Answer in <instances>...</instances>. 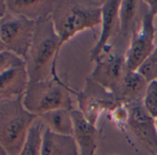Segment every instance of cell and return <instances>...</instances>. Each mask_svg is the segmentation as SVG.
<instances>
[{"instance_id": "6da1fadb", "label": "cell", "mask_w": 157, "mask_h": 155, "mask_svg": "<svg viewBox=\"0 0 157 155\" xmlns=\"http://www.w3.org/2000/svg\"><path fill=\"white\" fill-rule=\"evenodd\" d=\"M59 42L50 17L36 21L33 39L24 60L30 82L60 79L57 74Z\"/></svg>"}, {"instance_id": "7a4b0ae2", "label": "cell", "mask_w": 157, "mask_h": 155, "mask_svg": "<svg viewBox=\"0 0 157 155\" xmlns=\"http://www.w3.org/2000/svg\"><path fill=\"white\" fill-rule=\"evenodd\" d=\"M97 0H56L50 16L59 37V49L75 35L101 26L102 6Z\"/></svg>"}, {"instance_id": "3957f363", "label": "cell", "mask_w": 157, "mask_h": 155, "mask_svg": "<svg viewBox=\"0 0 157 155\" xmlns=\"http://www.w3.org/2000/svg\"><path fill=\"white\" fill-rule=\"evenodd\" d=\"M22 97L0 96V146L7 155H19L37 116L29 113Z\"/></svg>"}, {"instance_id": "277c9868", "label": "cell", "mask_w": 157, "mask_h": 155, "mask_svg": "<svg viewBox=\"0 0 157 155\" xmlns=\"http://www.w3.org/2000/svg\"><path fill=\"white\" fill-rule=\"evenodd\" d=\"M61 79L29 82L22 97L25 109L35 116L58 109L73 110L71 94H76Z\"/></svg>"}, {"instance_id": "5b68a950", "label": "cell", "mask_w": 157, "mask_h": 155, "mask_svg": "<svg viewBox=\"0 0 157 155\" xmlns=\"http://www.w3.org/2000/svg\"><path fill=\"white\" fill-rule=\"evenodd\" d=\"M36 21L7 11L0 19V36L7 51L25 60L31 47Z\"/></svg>"}, {"instance_id": "8992f818", "label": "cell", "mask_w": 157, "mask_h": 155, "mask_svg": "<svg viewBox=\"0 0 157 155\" xmlns=\"http://www.w3.org/2000/svg\"><path fill=\"white\" fill-rule=\"evenodd\" d=\"M154 19L153 13L148 9L139 30L130 39L127 51L124 54L127 67L129 71H138L156 47Z\"/></svg>"}, {"instance_id": "52a82bcc", "label": "cell", "mask_w": 157, "mask_h": 155, "mask_svg": "<svg viewBox=\"0 0 157 155\" xmlns=\"http://www.w3.org/2000/svg\"><path fill=\"white\" fill-rule=\"evenodd\" d=\"M75 95L78 110L94 126H96L102 113L105 111L112 112L120 105L111 93L95 83L90 78L86 80L83 90L80 93L77 92Z\"/></svg>"}, {"instance_id": "ba28073f", "label": "cell", "mask_w": 157, "mask_h": 155, "mask_svg": "<svg viewBox=\"0 0 157 155\" xmlns=\"http://www.w3.org/2000/svg\"><path fill=\"white\" fill-rule=\"evenodd\" d=\"M121 1L108 0L102 6L101 32L99 39L90 51V59L97 62L105 55H109L111 42L117 39L119 32V8Z\"/></svg>"}, {"instance_id": "9c48e42d", "label": "cell", "mask_w": 157, "mask_h": 155, "mask_svg": "<svg viewBox=\"0 0 157 155\" xmlns=\"http://www.w3.org/2000/svg\"><path fill=\"white\" fill-rule=\"evenodd\" d=\"M128 71L124 55L109 54L107 57L102 58L95 63V66L89 78L115 96Z\"/></svg>"}, {"instance_id": "30bf717a", "label": "cell", "mask_w": 157, "mask_h": 155, "mask_svg": "<svg viewBox=\"0 0 157 155\" xmlns=\"http://www.w3.org/2000/svg\"><path fill=\"white\" fill-rule=\"evenodd\" d=\"M128 108L127 125L133 135L148 148L153 155H157V132L154 118L151 116L141 103L126 105Z\"/></svg>"}, {"instance_id": "8fae6325", "label": "cell", "mask_w": 157, "mask_h": 155, "mask_svg": "<svg viewBox=\"0 0 157 155\" xmlns=\"http://www.w3.org/2000/svg\"><path fill=\"white\" fill-rule=\"evenodd\" d=\"M149 8L145 1L124 0L119 8V32L117 39L129 44L133 34L139 30Z\"/></svg>"}, {"instance_id": "7c38bea8", "label": "cell", "mask_w": 157, "mask_h": 155, "mask_svg": "<svg viewBox=\"0 0 157 155\" xmlns=\"http://www.w3.org/2000/svg\"><path fill=\"white\" fill-rule=\"evenodd\" d=\"M73 134L80 155H96L98 146V131L96 126L89 122L80 110H71Z\"/></svg>"}, {"instance_id": "4fadbf2b", "label": "cell", "mask_w": 157, "mask_h": 155, "mask_svg": "<svg viewBox=\"0 0 157 155\" xmlns=\"http://www.w3.org/2000/svg\"><path fill=\"white\" fill-rule=\"evenodd\" d=\"M8 11L22 16L30 21H38L51 16L54 0H8Z\"/></svg>"}, {"instance_id": "5bb4252c", "label": "cell", "mask_w": 157, "mask_h": 155, "mask_svg": "<svg viewBox=\"0 0 157 155\" xmlns=\"http://www.w3.org/2000/svg\"><path fill=\"white\" fill-rule=\"evenodd\" d=\"M149 82L138 71H128L124 81L115 95L120 104L129 105L141 103Z\"/></svg>"}, {"instance_id": "9a60e30c", "label": "cell", "mask_w": 157, "mask_h": 155, "mask_svg": "<svg viewBox=\"0 0 157 155\" xmlns=\"http://www.w3.org/2000/svg\"><path fill=\"white\" fill-rule=\"evenodd\" d=\"M29 82L25 64L13 66L0 75V96H23Z\"/></svg>"}, {"instance_id": "2e32d148", "label": "cell", "mask_w": 157, "mask_h": 155, "mask_svg": "<svg viewBox=\"0 0 157 155\" xmlns=\"http://www.w3.org/2000/svg\"><path fill=\"white\" fill-rule=\"evenodd\" d=\"M41 155H80L72 136L59 135L44 127Z\"/></svg>"}, {"instance_id": "e0dca14e", "label": "cell", "mask_w": 157, "mask_h": 155, "mask_svg": "<svg viewBox=\"0 0 157 155\" xmlns=\"http://www.w3.org/2000/svg\"><path fill=\"white\" fill-rule=\"evenodd\" d=\"M70 112L67 109H58L43 114L38 118L52 132L59 135L72 136L73 121Z\"/></svg>"}, {"instance_id": "ac0fdd59", "label": "cell", "mask_w": 157, "mask_h": 155, "mask_svg": "<svg viewBox=\"0 0 157 155\" xmlns=\"http://www.w3.org/2000/svg\"><path fill=\"white\" fill-rule=\"evenodd\" d=\"M44 126L37 117L32 125L26 141L19 155H41Z\"/></svg>"}, {"instance_id": "d6986e66", "label": "cell", "mask_w": 157, "mask_h": 155, "mask_svg": "<svg viewBox=\"0 0 157 155\" xmlns=\"http://www.w3.org/2000/svg\"><path fill=\"white\" fill-rule=\"evenodd\" d=\"M138 72L148 82L157 81V45L151 55L140 66Z\"/></svg>"}, {"instance_id": "ffe728a7", "label": "cell", "mask_w": 157, "mask_h": 155, "mask_svg": "<svg viewBox=\"0 0 157 155\" xmlns=\"http://www.w3.org/2000/svg\"><path fill=\"white\" fill-rule=\"evenodd\" d=\"M142 105L151 116L153 118L157 116V81L149 82Z\"/></svg>"}, {"instance_id": "44dd1931", "label": "cell", "mask_w": 157, "mask_h": 155, "mask_svg": "<svg viewBox=\"0 0 157 155\" xmlns=\"http://www.w3.org/2000/svg\"><path fill=\"white\" fill-rule=\"evenodd\" d=\"M22 64H25L24 60L10 51L0 53V75L13 66Z\"/></svg>"}, {"instance_id": "7402d4cb", "label": "cell", "mask_w": 157, "mask_h": 155, "mask_svg": "<svg viewBox=\"0 0 157 155\" xmlns=\"http://www.w3.org/2000/svg\"><path fill=\"white\" fill-rule=\"evenodd\" d=\"M111 114H112L113 120L117 124H118V125L127 124L128 113V108L126 105H124V104L118 105L116 109H114L111 112Z\"/></svg>"}, {"instance_id": "603a6c76", "label": "cell", "mask_w": 157, "mask_h": 155, "mask_svg": "<svg viewBox=\"0 0 157 155\" xmlns=\"http://www.w3.org/2000/svg\"><path fill=\"white\" fill-rule=\"evenodd\" d=\"M149 9L153 13L155 17H157V0H151V1H145Z\"/></svg>"}, {"instance_id": "cb8c5ba5", "label": "cell", "mask_w": 157, "mask_h": 155, "mask_svg": "<svg viewBox=\"0 0 157 155\" xmlns=\"http://www.w3.org/2000/svg\"><path fill=\"white\" fill-rule=\"evenodd\" d=\"M7 11L8 9H7L6 1H1V0H0V19L7 13Z\"/></svg>"}, {"instance_id": "d4e9b609", "label": "cell", "mask_w": 157, "mask_h": 155, "mask_svg": "<svg viewBox=\"0 0 157 155\" xmlns=\"http://www.w3.org/2000/svg\"><path fill=\"white\" fill-rule=\"evenodd\" d=\"M4 51H7L6 49V46L4 45L3 42H2V39H1V36H0V53H2Z\"/></svg>"}, {"instance_id": "484cf974", "label": "cell", "mask_w": 157, "mask_h": 155, "mask_svg": "<svg viewBox=\"0 0 157 155\" xmlns=\"http://www.w3.org/2000/svg\"><path fill=\"white\" fill-rule=\"evenodd\" d=\"M0 155H7L6 154V152H5V150L2 149V147L0 146Z\"/></svg>"}, {"instance_id": "4316f807", "label": "cell", "mask_w": 157, "mask_h": 155, "mask_svg": "<svg viewBox=\"0 0 157 155\" xmlns=\"http://www.w3.org/2000/svg\"><path fill=\"white\" fill-rule=\"evenodd\" d=\"M154 125H155V129H156V132H157V116L154 118Z\"/></svg>"}]
</instances>
